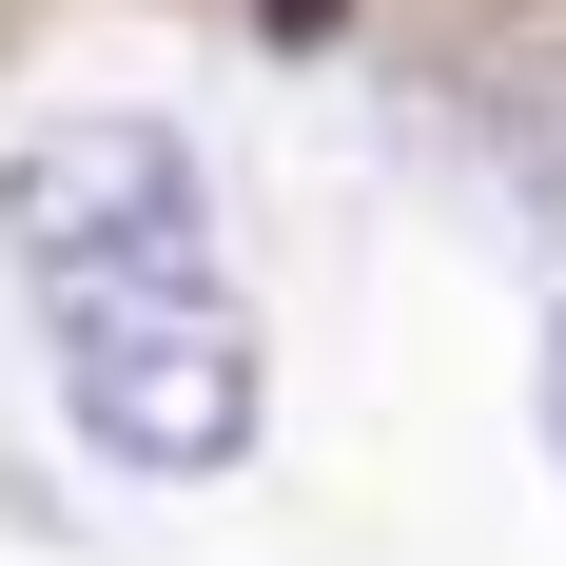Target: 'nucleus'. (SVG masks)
I'll use <instances>...</instances> for the list:
<instances>
[{"label": "nucleus", "instance_id": "4", "mask_svg": "<svg viewBox=\"0 0 566 566\" xmlns=\"http://www.w3.org/2000/svg\"><path fill=\"white\" fill-rule=\"evenodd\" d=\"M254 20H274V40H333V20H352V0H254Z\"/></svg>", "mask_w": 566, "mask_h": 566}, {"label": "nucleus", "instance_id": "2", "mask_svg": "<svg viewBox=\"0 0 566 566\" xmlns=\"http://www.w3.org/2000/svg\"><path fill=\"white\" fill-rule=\"evenodd\" d=\"M0 254L40 313L78 293H137V274H234L216 254V157L137 98H78V117H20L0 137Z\"/></svg>", "mask_w": 566, "mask_h": 566}, {"label": "nucleus", "instance_id": "3", "mask_svg": "<svg viewBox=\"0 0 566 566\" xmlns=\"http://www.w3.org/2000/svg\"><path fill=\"white\" fill-rule=\"evenodd\" d=\"M527 410H547V469H566V313H547V352H527Z\"/></svg>", "mask_w": 566, "mask_h": 566}, {"label": "nucleus", "instance_id": "1", "mask_svg": "<svg viewBox=\"0 0 566 566\" xmlns=\"http://www.w3.org/2000/svg\"><path fill=\"white\" fill-rule=\"evenodd\" d=\"M59 352V410H78V450L117 469V489H216V469H254V410H274V371H254V313H234V274H137V293H78V313H40Z\"/></svg>", "mask_w": 566, "mask_h": 566}]
</instances>
